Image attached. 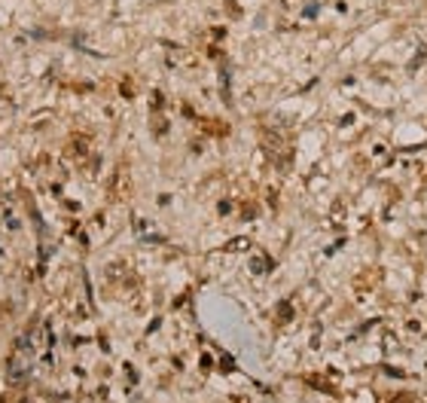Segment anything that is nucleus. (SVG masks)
<instances>
[{
	"instance_id": "2",
	"label": "nucleus",
	"mask_w": 427,
	"mask_h": 403,
	"mask_svg": "<svg viewBox=\"0 0 427 403\" xmlns=\"http://www.w3.org/2000/svg\"><path fill=\"white\" fill-rule=\"evenodd\" d=\"M226 247H229V250H247V247H250V241H247V238H232Z\"/></svg>"
},
{
	"instance_id": "1",
	"label": "nucleus",
	"mask_w": 427,
	"mask_h": 403,
	"mask_svg": "<svg viewBox=\"0 0 427 403\" xmlns=\"http://www.w3.org/2000/svg\"><path fill=\"white\" fill-rule=\"evenodd\" d=\"M28 351L24 348H12V355H9V361H6V382L9 385H21L24 379H28V370H31V364H28Z\"/></svg>"
},
{
	"instance_id": "3",
	"label": "nucleus",
	"mask_w": 427,
	"mask_h": 403,
	"mask_svg": "<svg viewBox=\"0 0 427 403\" xmlns=\"http://www.w3.org/2000/svg\"><path fill=\"white\" fill-rule=\"evenodd\" d=\"M266 266H269V260H266V257H257L254 263H250V269H254V272H263Z\"/></svg>"
}]
</instances>
